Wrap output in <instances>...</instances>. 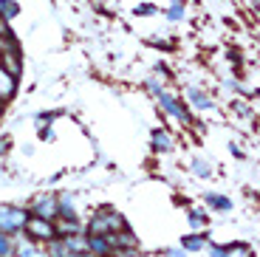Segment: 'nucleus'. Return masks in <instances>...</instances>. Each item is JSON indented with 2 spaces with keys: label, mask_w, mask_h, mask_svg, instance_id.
<instances>
[{
  "label": "nucleus",
  "mask_w": 260,
  "mask_h": 257,
  "mask_svg": "<svg viewBox=\"0 0 260 257\" xmlns=\"http://www.w3.org/2000/svg\"><path fill=\"white\" fill-rule=\"evenodd\" d=\"M124 229V218L116 209H99L88 220V232L85 235H113V232Z\"/></svg>",
  "instance_id": "f257e3e1"
},
{
  "label": "nucleus",
  "mask_w": 260,
  "mask_h": 257,
  "mask_svg": "<svg viewBox=\"0 0 260 257\" xmlns=\"http://www.w3.org/2000/svg\"><path fill=\"white\" fill-rule=\"evenodd\" d=\"M26 220H28L26 209L12 206V204H0V232L17 238V235H23V229H26Z\"/></svg>",
  "instance_id": "f03ea898"
},
{
  "label": "nucleus",
  "mask_w": 260,
  "mask_h": 257,
  "mask_svg": "<svg viewBox=\"0 0 260 257\" xmlns=\"http://www.w3.org/2000/svg\"><path fill=\"white\" fill-rule=\"evenodd\" d=\"M31 240H43V243H48V240L57 238V226H54V220L48 218H37V215H28L26 220V229H23Z\"/></svg>",
  "instance_id": "7ed1b4c3"
},
{
  "label": "nucleus",
  "mask_w": 260,
  "mask_h": 257,
  "mask_svg": "<svg viewBox=\"0 0 260 257\" xmlns=\"http://www.w3.org/2000/svg\"><path fill=\"white\" fill-rule=\"evenodd\" d=\"M28 215H37V218H57V198L54 195H37V198L28 204Z\"/></svg>",
  "instance_id": "20e7f679"
},
{
  "label": "nucleus",
  "mask_w": 260,
  "mask_h": 257,
  "mask_svg": "<svg viewBox=\"0 0 260 257\" xmlns=\"http://www.w3.org/2000/svg\"><path fill=\"white\" fill-rule=\"evenodd\" d=\"M88 238V251L93 257H111L113 254V238L111 235H85Z\"/></svg>",
  "instance_id": "39448f33"
},
{
  "label": "nucleus",
  "mask_w": 260,
  "mask_h": 257,
  "mask_svg": "<svg viewBox=\"0 0 260 257\" xmlns=\"http://www.w3.org/2000/svg\"><path fill=\"white\" fill-rule=\"evenodd\" d=\"M57 215L62 220H77V198L71 192H62L57 198Z\"/></svg>",
  "instance_id": "423d86ee"
},
{
  "label": "nucleus",
  "mask_w": 260,
  "mask_h": 257,
  "mask_svg": "<svg viewBox=\"0 0 260 257\" xmlns=\"http://www.w3.org/2000/svg\"><path fill=\"white\" fill-rule=\"evenodd\" d=\"M156 93H158V102H161L164 108H167V113H173V116H176V119H181V122H189L187 110H184L181 105L176 102V99H173V97H167V93H164V90H156Z\"/></svg>",
  "instance_id": "0eeeda50"
},
{
  "label": "nucleus",
  "mask_w": 260,
  "mask_h": 257,
  "mask_svg": "<svg viewBox=\"0 0 260 257\" xmlns=\"http://www.w3.org/2000/svg\"><path fill=\"white\" fill-rule=\"evenodd\" d=\"M12 257H48V254H46V249H37V246H34V240L28 238L26 243H23V240H20V243H14V254Z\"/></svg>",
  "instance_id": "6e6552de"
},
{
  "label": "nucleus",
  "mask_w": 260,
  "mask_h": 257,
  "mask_svg": "<svg viewBox=\"0 0 260 257\" xmlns=\"http://www.w3.org/2000/svg\"><path fill=\"white\" fill-rule=\"evenodd\" d=\"M14 90H17V77H12L9 71L0 68V99L6 102V99L14 97Z\"/></svg>",
  "instance_id": "1a4fd4ad"
},
{
  "label": "nucleus",
  "mask_w": 260,
  "mask_h": 257,
  "mask_svg": "<svg viewBox=\"0 0 260 257\" xmlns=\"http://www.w3.org/2000/svg\"><path fill=\"white\" fill-rule=\"evenodd\" d=\"M207 235H189V238H184L181 240V246L184 249H189V251H201V249H207Z\"/></svg>",
  "instance_id": "9d476101"
},
{
  "label": "nucleus",
  "mask_w": 260,
  "mask_h": 257,
  "mask_svg": "<svg viewBox=\"0 0 260 257\" xmlns=\"http://www.w3.org/2000/svg\"><path fill=\"white\" fill-rule=\"evenodd\" d=\"M153 147L156 150H170L173 147V139H170L167 130H156V133H153Z\"/></svg>",
  "instance_id": "9b49d317"
},
{
  "label": "nucleus",
  "mask_w": 260,
  "mask_h": 257,
  "mask_svg": "<svg viewBox=\"0 0 260 257\" xmlns=\"http://www.w3.org/2000/svg\"><path fill=\"white\" fill-rule=\"evenodd\" d=\"M12 254H14V238L0 232V257H12Z\"/></svg>",
  "instance_id": "f8f14e48"
},
{
  "label": "nucleus",
  "mask_w": 260,
  "mask_h": 257,
  "mask_svg": "<svg viewBox=\"0 0 260 257\" xmlns=\"http://www.w3.org/2000/svg\"><path fill=\"white\" fill-rule=\"evenodd\" d=\"M226 249V254L223 257H254L252 254V249H249L246 243H238V246H223Z\"/></svg>",
  "instance_id": "ddd939ff"
},
{
  "label": "nucleus",
  "mask_w": 260,
  "mask_h": 257,
  "mask_svg": "<svg viewBox=\"0 0 260 257\" xmlns=\"http://www.w3.org/2000/svg\"><path fill=\"white\" fill-rule=\"evenodd\" d=\"M207 204H209V206H215V209H229V206H232V201H229L226 195H215V192H209V195H207Z\"/></svg>",
  "instance_id": "4468645a"
},
{
  "label": "nucleus",
  "mask_w": 260,
  "mask_h": 257,
  "mask_svg": "<svg viewBox=\"0 0 260 257\" xmlns=\"http://www.w3.org/2000/svg\"><path fill=\"white\" fill-rule=\"evenodd\" d=\"M187 97L192 99V102L198 105V108H212V102H209V97H204L201 90H195V88H189V90H187Z\"/></svg>",
  "instance_id": "2eb2a0df"
},
{
  "label": "nucleus",
  "mask_w": 260,
  "mask_h": 257,
  "mask_svg": "<svg viewBox=\"0 0 260 257\" xmlns=\"http://www.w3.org/2000/svg\"><path fill=\"white\" fill-rule=\"evenodd\" d=\"M17 12H20V9L14 6L12 0H0V14H3V20H12Z\"/></svg>",
  "instance_id": "dca6fc26"
},
{
  "label": "nucleus",
  "mask_w": 260,
  "mask_h": 257,
  "mask_svg": "<svg viewBox=\"0 0 260 257\" xmlns=\"http://www.w3.org/2000/svg\"><path fill=\"white\" fill-rule=\"evenodd\" d=\"M189 223H192L195 229H201V226L207 223V212H201V209H195V212H189Z\"/></svg>",
  "instance_id": "f3484780"
},
{
  "label": "nucleus",
  "mask_w": 260,
  "mask_h": 257,
  "mask_svg": "<svg viewBox=\"0 0 260 257\" xmlns=\"http://www.w3.org/2000/svg\"><path fill=\"white\" fill-rule=\"evenodd\" d=\"M192 170H195V175H201V178H207V175H209V164H204L201 158L192 161Z\"/></svg>",
  "instance_id": "a211bd4d"
},
{
  "label": "nucleus",
  "mask_w": 260,
  "mask_h": 257,
  "mask_svg": "<svg viewBox=\"0 0 260 257\" xmlns=\"http://www.w3.org/2000/svg\"><path fill=\"white\" fill-rule=\"evenodd\" d=\"M184 14V9H181V0H176V3H173V9H170V17L173 20H178Z\"/></svg>",
  "instance_id": "6ab92c4d"
},
{
  "label": "nucleus",
  "mask_w": 260,
  "mask_h": 257,
  "mask_svg": "<svg viewBox=\"0 0 260 257\" xmlns=\"http://www.w3.org/2000/svg\"><path fill=\"white\" fill-rule=\"evenodd\" d=\"M209 254H212V257H223V254H226V249H223V246H209Z\"/></svg>",
  "instance_id": "aec40b11"
},
{
  "label": "nucleus",
  "mask_w": 260,
  "mask_h": 257,
  "mask_svg": "<svg viewBox=\"0 0 260 257\" xmlns=\"http://www.w3.org/2000/svg\"><path fill=\"white\" fill-rule=\"evenodd\" d=\"M167 254L170 257H184V254H187V249H167Z\"/></svg>",
  "instance_id": "412c9836"
},
{
  "label": "nucleus",
  "mask_w": 260,
  "mask_h": 257,
  "mask_svg": "<svg viewBox=\"0 0 260 257\" xmlns=\"http://www.w3.org/2000/svg\"><path fill=\"white\" fill-rule=\"evenodd\" d=\"M136 12H139V14H153L156 9H153V6H142V9H136Z\"/></svg>",
  "instance_id": "4be33fe9"
},
{
  "label": "nucleus",
  "mask_w": 260,
  "mask_h": 257,
  "mask_svg": "<svg viewBox=\"0 0 260 257\" xmlns=\"http://www.w3.org/2000/svg\"><path fill=\"white\" fill-rule=\"evenodd\" d=\"M6 150H9V139H0V155L6 153Z\"/></svg>",
  "instance_id": "5701e85b"
},
{
  "label": "nucleus",
  "mask_w": 260,
  "mask_h": 257,
  "mask_svg": "<svg viewBox=\"0 0 260 257\" xmlns=\"http://www.w3.org/2000/svg\"><path fill=\"white\" fill-rule=\"evenodd\" d=\"M0 113H3V105H0Z\"/></svg>",
  "instance_id": "b1692460"
}]
</instances>
